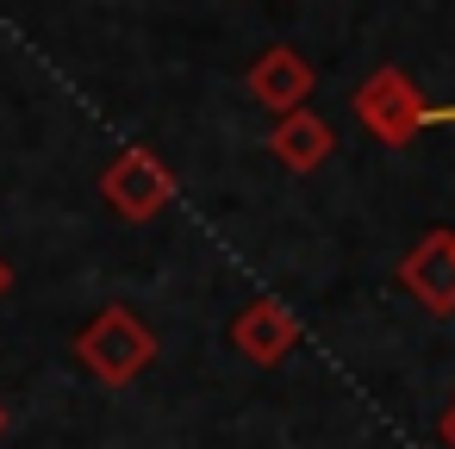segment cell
Listing matches in <instances>:
<instances>
[{
	"mask_svg": "<svg viewBox=\"0 0 455 449\" xmlns=\"http://www.w3.org/2000/svg\"><path fill=\"white\" fill-rule=\"evenodd\" d=\"M76 356L94 381L107 387H132L150 362H156V331L132 312V306H100L82 331H76Z\"/></svg>",
	"mask_w": 455,
	"mask_h": 449,
	"instance_id": "6da1fadb",
	"label": "cell"
},
{
	"mask_svg": "<svg viewBox=\"0 0 455 449\" xmlns=\"http://www.w3.org/2000/svg\"><path fill=\"white\" fill-rule=\"evenodd\" d=\"M100 200H107L125 225H150V219L175 200V175L163 169L156 150L132 144V150H119V156L107 163V175H100Z\"/></svg>",
	"mask_w": 455,
	"mask_h": 449,
	"instance_id": "7a4b0ae2",
	"label": "cell"
},
{
	"mask_svg": "<svg viewBox=\"0 0 455 449\" xmlns=\"http://www.w3.org/2000/svg\"><path fill=\"white\" fill-rule=\"evenodd\" d=\"M399 287L430 312V318H449L455 312V231L449 225H436V231H424L405 256H399Z\"/></svg>",
	"mask_w": 455,
	"mask_h": 449,
	"instance_id": "3957f363",
	"label": "cell"
},
{
	"mask_svg": "<svg viewBox=\"0 0 455 449\" xmlns=\"http://www.w3.org/2000/svg\"><path fill=\"white\" fill-rule=\"evenodd\" d=\"M299 331L306 325H299V312L287 300H250L231 318V349L243 362H256V368H275V362H287L299 349Z\"/></svg>",
	"mask_w": 455,
	"mask_h": 449,
	"instance_id": "277c9868",
	"label": "cell"
},
{
	"mask_svg": "<svg viewBox=\"0 0 455 449\" xmlns=\"http://www.w3.org/2000/svg\"><path fill=\"white\" fill-rule=\"evenodd\" d=\"M355 113H362V125H368L374 138H387V144H405V138H418V125H424V100H418L399 76H374V82L355 94Z\"/></svg>",
	"mask_w": 455,
	"mask_h": 449,
	"instance_id": "5b68a950",
	"label": "cell"
},
{
	"mask_svg": "<svg viewBox=\"0 0 455 449\" xmlns=\"http://www.w3.org/2000/svg\"><path fill=\"white\" fill-rule=\"evenodd\" d=\"M306 88H312V76H306V63H299L293 51H268V57L250 69V94H256L268 113H293V107L306 100Z\"/></svg>",
	"mask_w": 455,
	"mask_h": 449,
	"instance_id": "8992f818",
	"label": "cell"
},
{
	"mask_svg": "<svg viewBox=\"0 0 455 449\" xmlns=\"http://www.w3.org/2000/svg\"><path fill=\"white\" fill-rule=\"evenodd\" d=\"M268 150H275L293 175H306V169H318V163L337 150V138H331V125H324V119H312V113H287V119L275 125Z\"/></svg>",
	"mask_w": 455,
	"mask_h": 449,
	"instance_id": "52a82bcc",
	"label": "cell"
},
{
	"mask_svg": "<svg viewBox=\"0 0 455 449\" xmlns=\"http://www.w3.org/2000/svg\"><path fill=\"white\" fill-rule=\"evenodd\" d=\"M436 437H443V449H455V399L443 405V418H436Z\"/></svg>",
	"mask_w": 455,
	"mask_h": 449,
	"instance_id": "ba28073f",
	"label": "cell"
},
{
	"mask_svg": "<svg viewBox=\"0 0 455 449\" xmlns=\"http://www.w3.org/2000/svg\"><path fill=\"white\" fill-rule=\"evenodd\" d=\"M7 281H13V269H7V262H0V293H7Z\"/></svg>",
	"mask_w": 455,
	"mask_h": 449,
	"instance_id": "9c48e42d",
	"label": "cell"
},
{
	"mask_svg": "<svg viewBox=\"0 0 455 449\" xmlns=\"http://www.w3.org/2000/svg\"><path fill=\"white\" fill-rule=\"evenodd\" d=\"M0 437H7V405H0Z\"/></svg>",
	"mask_w": 455,
	"mask_h": 449,
	"instance_id": "30bf717a",
	"label": "cell"
}]
</instances>
